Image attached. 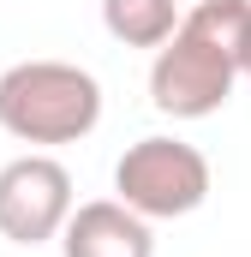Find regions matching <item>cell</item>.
<instances>
[{
	"mask_svg": "<svg viewBox=\"0 0 251 257\" xmlns=\"http://www.w3.org/2000/svg\"><path fill=\"white\" fill-rule=\"evenodd\" d=\"M102 120L96 72L72 60H18L0 72V132L18 144H78Z\"/></svg>",
	"mask_w": 251,
	"mask_h": 257,
	"instance_id": "2",
	"label": "cell"
},
{
	"mask_svg": "<svg viewBox=\"0 0 251 257\" xmlns=\"http://www.w3.org/2000/svg\"><path fill=\"white\" fill-rule=\"evenodd\" d=\"M180 6L174 0H102V24L108 36L126 48H162L174 30H180Z\"/></svg>",
	"mask_w": 251,
	"mask_h": 257,
	"instance_id": "6",
	"label": "cell"
},
{
	"mask_svg": "<svg viewBox=\"0 0 251 257\" xmlns=\"http://www.w3.org/2000/svg\"><path fill=\"white\" fill-rule=\"evenodd\" d=\"M251 30V0H197L180 30L156 48L150 60V102L168 120H209L227 108L233 84L245 78L239 54H245Z\"/></svg>",
	"mask_w": 251,
	"mask_h": 257,
	"instance_id": "1",
	"label": "cell"
},
{
	"mask_svg": "<svg viewBox=\"0 0 251 257\" xmlns=\"http://www.w3.org/2000/svg\"><path fill=\"white\" fill-rule=\"evenodd\" d=\"M114 197L132 203L144 221L191 215L209 197V162L186 138H162V132L138 138V144H126V156L114 162Z\"/></svg>",
	"mask_w": 251,
	"mask_h": 257,
	"instance_id": "3",
	"label": "cell"
},
{
	"mask_svg": "<svg viewBox=\"0 0 251 257\" xmlns=\"http://www.w3.org/2000/svg\"><path fill=\"white\" fill-rule=\"evenodd\" d=\"M239 72L251 78V30H245V54H239Z\"/></svg>",
	"mask_w": 251,
	"mask_h": 257,
	"instance_id": "7",
	"label": "cell"
},
{
	"mask_svg": "<svg viewBox=\"0 0 251 257\" xmlns=\"http://www.w3.org/2000/svg\"><path fill=\"white\" fill-rule=\"evenodd\" d=\"M72 174L54 156L30 150L0 168V239L12 245H48L72 221Z\"/></svg>",
	"mask_w": 251,
	"mask_h": 257,
	"instance_id": "4",
	"label": "cell"
},
{
	"mask_svg": "<svg viewBox=\"0 0 251 257\" xmlns=\"http://www.w3.org/2000/svg\"><path fill=\"white\" fill-rule=\"evenodd\" d=\"M60 257H156V233L132 203L96 197V203L72 209L60 233Z\"/></svg>",
	"mask_w": 251,
	"mask_h": 257,
	"instance_id": "5",
	"label": "cell"
}]
</instances>
